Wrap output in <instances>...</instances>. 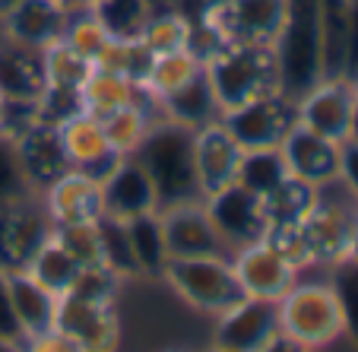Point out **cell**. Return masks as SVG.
<instances>
[{
  "instance_id": "1",
  "label": "cell",
  "mask_w": 358,
  "mask_h": 352,
  "mask_svg": "<svg viewBox=\"0 0 358 352\" xmlns=\"http://www.w3.org/2000/svg\"><path fill=\"white\" fill-rule=\"evenodd\" d=\"M136 162L146 169L149 181L156 188L159 210L203 200L194 165V130L159 118L143 146L136 149Z\"/></svg>"
},
{
  "instance_id": "2",
  "label": "cell",
  "mask_w": 358,
  "mask_h": 352,
  "mask_svg": "<svg viewBox=\"0 0 358 352\" xmlns=\"http://www.w3.org/2000/svg\"><path fill=\"white\" fill-rule=\"evenodd\" d=\"M279 92L301 99L314 83L324 80L320 67V0H289L279 35L273 38Z\"/></svg>"
},
{
  "instance_id": "3",
  "label": "cell",
  "mask_w": 358,
  "mask_h": 352,
  "mask_svg": "<svg viewBox=\"0 0 358 352\" xmlns=\"http://www.w3.org/2000/svg\"><path fill=\"white\" fill-rule=\"evenodd\" d=\"M203 70L210 76L222 111L279 92L273 45H225L219 55L203 64Z\"/></svg>"
},
{
  "instance_id": "4",
  "label": "cell",
  "mask_w": 358,
  "mask_h": 352,
  "mask_svg": "<svg viewBox=\"0 0 358 352\" xmlns=\"http://www.w3.org/2000/svg\"><path fill=\"white\" fill-rule=\"evenodd\" d=\"M162 276L171 283V289L196 311L222 314L235 302H241L244 292L235 276L231 258L206 254V258H171L165 264Z\"/></svg>"
},
{
  "instance_id": "5",
  "label": "cell",
  "mask_w": 358,
  "mask_h": 352,
  "mask_svg": "<svg viewBox=\"0 0 358 352\" xmlns=\"http://www.w3.org/2000/svg\"><path fill=\"white\" fill-rule=\"evenodd\" d=\"M279 327L285 337L298 339L311 352L343 337V311H339L330 283H301L298 279L279 298Z\"/></svg>"
},
{
  "instance_id": "6",
  "label": "cell",
  "mask_w": 358,
  "mask_h": 352,
  "mask_svg": "<svg viewBox=\"0 0 358 352\" xmlns=\"http://www.w3.org/2000/svg\"><path fill=\"white\" fill-rule=\"evenodd\" d=\"M231 140L241 149H264V146H279L292 127L298 124L295 99L282 92H270L260 99H250L244 105L222 111L219 118Z\"/></svg>"
},
{
  "instance_id": "7",
  "label": "cell",
  "mask_w": 358,
  "mask_h": 352,
  "mask_svg": "<svg viewBox=\"0 0 358 352\" xmlns=\"http://www.w3.org/2000/svg\"><path fill=\"white\" fill-rule=\"evenodd\" d=\"M55 225L41 210L38 194L0 206V270H26L35 251L51 238Z\"/></svg>"
},
{
  "instance_id": "8",
  "label": "cell",
  "mask_w": 358,
  "mask_h": 352,
  "mask_svg": "<svg viewBox=\"0 0 358 352\" xmlns=\"http://www.w3.org/2000/svg\"><path fill=\"white\" fill-rule=\"evenodd\" d=\"M295 111H298V124H304L314 134L327 136V140H336V143L349 140L352 124H355V111H358L352 80L333 76V80L314 83L295 102Z\"/></svg>"
},
{
  "instance_id": "9",
  "label": "cell",
  "mask_w": 358,
  "mask_h": 352,
  "mask_svg": "<svg viewBox=\"0 0 358 352\" xmlns=\"http://www.w3.org/2000/svg\"><path fill=\"white\" fill-rule=\"evenodd\" d=\"M231 267L244 295L266 302H279L301 276V270L289 258H282V251L273 248L266 238L231 251Z\"/></svg>"
},
{
  "instance_id": "10",
  "label": "cell",
  "mask_w": 358,
  "mask_h": 352,
  "mask_svg": "<svg viewBox=\"0 0 358 352\" xmlns=\"http://www.w3.org/2000/svg\"><path fill=\"white\" fill-rule=\"evenodd\" d=\"M203 204L210 210L213 223H216L222 241L229 244V251L266 238L270 219H266V210H264V197L244 190L241 184L231 181L225 188L213 190V194L203 197Z\"/></svg>"
},
{
  "instance_id": "11",
  "label": "cell",
  "mask_w": 358,
  "mask_h": 352,
  "mask_svg": "<svg viewBox=\"0 0 358 352\" xmlns=\"http://www.w3.org/2000/svg\"><path fill=\"white\" fill-rule=\"evenodd\" d=\"M55 327L64 330L83 352H115L121 339V324L111 302H92V298L64 292L57 298Z\"/></svg>"
},
{
  "instance_id": "12",
  "label": "cell",
  "mask_w": 358,
  "mask_h": 352,
  "mask_svg": "<svg viewBox=\"0 0 358 352\" xmlns=\"http://www.w3.org/2000/svg\"><path fill=\"white\" fill-rule=\"evenodd\" d=\"M159 219H162L169 258H206V254L231 258L229 244L222 241L203 200L165 206V210H159Z\"/></svg>"
},
{
  "instance_id": "13",
  "label": "cell",
  "mask_w": 358,
  "mask_h": 352,
  "mask_svg": "<svg viewBox=\"0 0 358 352\" xmlns=\"http://www.w3.org/2000/svg\"><path fill=\"white\" fill-rule=\"evenodd\" d=\"M279 330V302L244 295L219 314L213 346L225 352H260Z\"/></svg>"
},
{
  "instance_id": "14",
  "label": "cell",
  "mask_w": 358,
  "mask_h": 352,
  "mask_svg": "<svg viewBox=\"0 0 358 352\" xmlns=\"http://www.w3.org/2000/svg\"><path fill=\"white\" fill-rule=\"evenodd\" d=\"M289 0H229L206 13L225 45H273L285 20Z\"/></svg>"
},
{
  "instance_id": "15",
  "label": "cell",
  "mask_w": 358,
  "mask_h": 352,
  "mask_svg": "<svg viewBox=\"0 0 358 352\" xmlns=\"http://www.w3.org/2000/svg\"><path fill=\"white\" fill-rule=\"evenodd\" d=\"M70 20V7L61 0H20L0 16V35L3 41L41 51L51 41L64 38Z\"/></svg>"
},
{
  "instance_id": "16",
  "label": "cell",
  "mask_w": 358,
  "mask_h": 352,
  "mask_svg": "<svg viewBox=\"0 0 358 352\" xmlns=\"http://www.w3.org/2000/svg\"><path fill=\"white\" fill-rule=\"evenodd\" d=\"M38 200L55 229L76 223H99L105 216V210H101V184L76 169H70L67 175L48 184L38 194Z\"/></svg>"
},
{
  "instance_id": "17",
  "label": "cell",
  "mask_w": 358,
  "mask_h": 352,
  "mask_svg": "<svg viewBox=\"0 0 358 352\" xmlns=\"http://www.w3.org/2000/svg\"><path fill=\"white\" fill-rule=\"evenodd\" d=\"M57 134H61V146H64V153H67L70 169L95 178L99 184L105 181V178L111 175V169L124 159V156H115L108 149L101 121L95 115H89V111H76L73 118L57 124Z\"/></svg>"
},
{
  "instance_id": "18",
  "label": "cell",
  "mask_w": 358,
  "mask_h": 352,
  "mask_svg": "<svg viewBox=\"0 0 358 352\" xmlns=\"http://www.w3.org/2000/svg\"><path fill=\"white\" fill-rule=\"evenodd\" d=\"M101 210L117 223L146 216V213H159L156 188L149 181L146 169L136 162V156H124L111 169V175L101 181Z\"/></svg>"
},
{
  "instance_id": "19",
  "label": "cell",
  "mask_w": 358,
  "mask_h": 352,
  "mask_svg": "<svg viewBox=\"0 0 358 352\" xmlns=\"http://www.w3.org/2000/svg\"><path fill=\"white\" fill-rule=\"evenodd\" d=\"M279 149H282V159L289 165V175L314 184V188L333 181L339 171V143L314 134L304 124H295L285 134V140L279 143Z\"/></svg>"
},
{
  "instance_id": "20",
  "label": "cell",
  "mask_w": 358,
  "mask_h": 352,
  "mask_svg": "<svg viewBox=\"0 0 358 352\" xmlns=\"http://www.w3.org/2000/svg\"><path fill=\"white\" fill-rule=\"evenodd\" d=\"M238 159H241V146L219 121L194 130V165L203 197L235 181Z\"/></svg>"
},
{
  "instance_id": "21",
  "label": "cell",
  "mask_w": 358,
  "mask_h": 352,
  "mask_svg": "<svg viewBox=\"0 0 358 352\" xmlns=\"http://www.w3.org/2000/svg\"><path fill=\"white\" fill-rule=\"evenodd\" d=\"M13 143H16V153H20L22 171H26L29 184L35 188V194H41L51 181H57L61 175L70 171L67 153L61 146V134H57L55 124L38 121Z\"/></svg>"
},
{
  "instance_id": "22",
  "label": "cell",
  "mask_w": 358,
  "mask_h": 352,
  "mask_svg": "<svg viewBox=\"0 0 358 352\" xmlns=\"http://www.w3.org/2000/svg\"><path fill=\"white\" fill-rule=\"evenodd\" d=\"M80 99H83V111L95 115L99 121L127 108V105H159L156 99H149V92L140 83L127 80V76L115 73V70H101V67H92L89 80L80 89Z\"/></svg>"
},
{
  "instance_id": "23",
  "label": "cell",
  "mask_w": 358,
  "mask_h": 352,
  "mask_svg": "<svg viewBox=\"0 0 358 352\" xmlns=\"http://www.w3.org/2000/svg\"><path fill=\"white\" fill-rule=\"evenodd\" d=\"M159 115L171 124H181L187 130H200L206 124H216L222 118V105H219L216 92H213V83L203 70L200 76L181 86L178 92H171L169 99L159 102Z\"/></svg>"
},
{
  "instance_id": "24",
  "label": "cell",
  "mask_w": 358,
  "mask_h": 352,
  "mask_svg": "<svg viewBox=\"0 0 358 352\" xmlns=\"http://www.w3.org/2000/svg\"><path fill=\"white\" fill-rule=\"evenodd\" d=\"M7 286H10V298H13L16 321H20V327H22V339L55 327L57 298L61 295H55L51 289H45L41 283H35L26 270L7 273Z\"/></svg>"
},
{
  "instance_id": "25",
  "label": "cell",
  "mask_w": 358,
  "mask_h": 352,
  "mask_svg": "<svg viewBox=\"0 0 358 352\" xmlns=\"http://www.w3.org/2000/svg\"><path fill=\"white\" fill-rule=\"evenodd\" d=\"M41 92H45L41 51L13 45V41H0V95L35 102Z\"/></svg>"
},
{
  "instance_id": "26",
  "label": "cell",
  "mask_w": 358,
  "mask_h": 352,
  "mask_svg": "<svg viewBox=\"0 0 358 352\" xmlns=\"http://www.w3.org/2000/svg\"><path fill=\"white\" fill-rule=\"evenodd\" d=\"M349 10L352 0H320V67H324V80L345 76Z\"/></svg>"
},
{
  "instance_id": "27",
  "label": "cell",
  "mask_w": 358,
  "mask_h": 352,
  "mask_svg": "<svg viewBox=\"0 0 358 352\" xmlns=\"http://www.w3.org/2000/svg\"><path fill=\"white\" fill-rule=\"evenodd\" d=\"M289 165L282 159L279 146H264V149H241L235 171V184L257 197H270L279 184L289 181Z\"/></svg>"
},
{
  "instance_id": "28",
  "label": "cell",
  "mask_w": 358,
  "mask_h": 352,
  "mask_svg": "<svg viewBox=\"0 0 358 352\" xmlns=\"http://www.w3.org/2000/svg\"><path fill=\"white\" fill-rule=\"evenodd\" d=\"M159 105H127V108L115 111V115L101 118V130L115 156H136V149L149 136L152 124L162 115H156Z\"/></svg>"
},
{
  "instance_id": "29",
  "label": "cell",
  "mask_w": 358,
  "mask_h": 352,
  "mask_svg": "<svg viewBox=\"0 0 358 352\" xmlns=\"http://www.w3.org/2000/svg\"><path fill=\"white\" fill-rule=\"evenodd\" d=\"M203 73V61L194 55V51H175V55H159L149 64V73L143 80V89L149 92V99H169L171 92H178L181 86H187L194 76Z\"/></svg>"
},
{
  "instance_id": "30",
  "label": "cell",
  "mask_w": 358,
  "mask_h": 352,
  "mask_svg": "<svg viewBox=\"0 0 358 352\" xmlns=\"http://www.w3.org/2000/svg\"><path fill=\"white\" fill-rule=\"evenodd\" d=\"M127 238L130 248H134V258L140 273H149V276H162L165 264H169V248H165V232H162V219L159 213H146V216L127 219Z\"/></svg>"
},
{
  "instance_id": "31",
  "label": "cell",
  "mask_w": 358,
  "mask_h": 352,
  "mask_svg": "<svg viewBox=\"0 0 358 352\" xmlns=\"http://www.w3.org/2000/svg\"><path fill=\"white\" fill-rule=\"evenodd\" d=\"M26 273L35 279V283L45 286V289H51L55 295H64V292L73 286L76 273H80V264L70 258L67 248H64V244L55 238V232H51V238H48V241L35 251V258L29 260Z\"/></svg>"
},
{
  "instance_id": "32",
  "label": "cell",
  "mask_w": 358,
  "mask_h": 352,
  "mask_svg": "<svg viewBox=\"0 0 358 352\" xmlns=\"http://www.w3.org/2000/svg\"><path fill=\"white\" fill-rule=\"evenodd\" d=\"M92 67L95 64L86 61L80 51H73L64 38L41 48V73H45V86L51 89H83Z\"/></svg>"
},
{
  "instance_id": "33",
  "label": "cell",
  "mask_w": 358,
  "mask_h": 352,
  "mask_svg": "<svg viewBox=\"0 0 358 352\" xmlns=\"http://www.w3.org/2000/svg\"><path fill=\"white\" fill-rule=\"evenodd\" d=\"M86 10L111 38H140L146 20L152 16V0H95Z\"/></svg>"
},
{
  "instance_id": "34",
  "label": "cell",
  "mask_w": 358,
  "mask_h": 352,
  "mask_svg": "<svg viewBox=\"0 0 358 352\" xmlns=\"http://www.w3.org/2000/svg\"><path fill=\"white\" fill-rule=\"evenodd\" d=\"M140 41L149 48V55L159 57V55H175V51H184L190 41V20L181 16L175 10V3L165 10L152 7V16L146 20L140 32Z\"/></svg>"
},
{
  "instance_id": "35",
  "label": "cell",
  "mask_w": 358,
  "mask_h": 352,
  "mask_svg": "<svg viewBox=\"0 0 358 352\" xmlns=\"http://www.w3.org/2000/svg\"><path fill=\"white\" fill-rule=\"evenodd\" d=\"M314 200H317V188L308 181L289 178L285 184H279L270 197H264V210L270 225H285V223H301L311 213Z\"/></svg>"
},
{
  "instance_id": "36",
  "label": "cell",
  "mask_w": 358,
  "mask_h": 352,
  "mask_svg": "<svg viewBox=\"0 0 358 352\" xmlns=\"http://www.w3.org/2000/svg\"><path fill=\"white\" fill-rule=\"evenodd\" d=\"M149 64H152V55H149V48L140 38H108L105 48H101V55L95 57V67L115 70V73L140 83V86L149 73Z\"/></svg>"
},
{
  "instance_id": "37",
  "label": "cell",
  "mask_w": 358,
  "mask_h": 352,
  "mask_svg": "<svg viewBox=\"0 0 358 352\" xmlns=\"http://www.w3.org/2000/svg\"><path fill=\"white\" fill-rule=\"evenodd\" d=\"M330 270V289L339 302V311H343V333H349L352 343L358 346V260H336V264L327 267Z\"/></svg>"
},
{
  "instance_id": "38",
  "label": "cell",
  "mask_w": 358,
  "mask_h": 352,
  "mask_svg": "<svg viewBox=\"0 0 358 352\" xmlns=\"http://www.w3.org/2000/svg\"><path fill=\"white\" fill-rule=\"evenodd\" d=\"M99 235H101V260H105L108 270H115L121 279L140 273L136 258H134V248H130V238H127V225L111 219V216H101Z\"/></svg>"
},
{
  "instance_id": "39",
  "label": "cell",
  "mask_w": 358,
  "mask_h": 352,
  "mask_svg": "<svg viewBox=\"0 0 358 352\" xmlns=\"http://www.w3.org/2000/svg\"><path fill=\"white\" fill-rule=\"evenodd\" d=\"M108 38L111 35L101 29V22L95 20L89 10H70L67 29H64V41H67L73 51H80L86 61L95 64V57L101 55V48H105Z\"/></svg>"
},
{
  "instance_id": "40",
  "label": "cell",
  "mask_w": 358,
  "mask_h": 352,
  "mask_svg": "<svg viewBox=\"0 0 358 352\" xmlns=\"http://www.w3.org/2000/svg\"><path fill=\"white\" fill-rule=\"evenodd\" d=\"M55 238L67 248V254L80 267H99L101 260V235L99 223H76V225H61L55 229Z\"/></svg>"
},
{
  "instance_id": "41",
  "label": "cell",
  "mask_w": 358,
  "mask_h": 352,
  "mask_svg": "<svg viewBox=\"0 0 358 352\" xmlns=\"http://www.w3.org/2000/svg\"><path fill=\"white\" fill-rule=\"evenodd\" d=\"M32 194H35V188L29 184L26 171H22L16 143L0 134V206L22 200V197H32Z\"/></svg>"
},
{
  "instance_id": "42",
  "label": "cell",
  "mask_w": 358,
  "mask_h": 352,
  "mask_svg": "<svg viewBox=\"0 0 358 352\" xmlns=\"http://www.w3.org/2000/svg\"><path fill=\"white\" fill-rule=\"evenodd\" d=\"M117 283H121V276H117L115 270H108L105 264H99V267H80V273H76L73 286H70L67 292H73V295H83V298H92V302H115Z\"/></svg>"
},
{
  "instance_id": "43",
  "label": "cell",
  "mask_w": 358,
  "mask_h": 352,
  "mask_svg": "<svg viewBox=\"0 0 358 352\" xmlns=\"http://www.w3.org/2000/svg\"><path fill=\"white\" fill-rule=\"evenodd\" d=\"M76 111H83L80 89H51L45 86V92L38 95V118L45 124H64L67 118H73Z\"/></svg>"
},
{
  "instance_id": "44",
  "label": "cell",
  "mask_w": 358,
  "mask_h": 352,
  "mask_svg": "<svg viewBox=\"0 0 358 352\" xmlns=\"http://www.w3.org/2000/svg\"><path fill=\"white\" fill-rule=\"evenodd\" d=\"M22 352H83V349L64 330L51 327V330H41L35 337L22 339Z\"/></svg>"
},
{
  "instance_id": "45",
  "label": "cell",
  "mask_w": 358,
  "mask_h": 352,
  "mask_svg": "<svg viewBox=\"0 0 358 352\" xmlns=\"http://www.w3.org/2000/svg\"><path fill=\"white\" fill-rule=\"evenodd\" d=\"M336 178L358 197V140L349 136V140L339 143V171Z\"/></svg>"
},
{
  "instance_id": "46",
  "label": "cell",
  "mask_w": 358,
  "mask_h": 352,
  "mask_svg": "<svg viewBox=\"0 0 358 352\" xmlns=\"http://www.w3.org/2000/svg\"><path fill=\"white\" fill-rule=\"evenodd\" d=\"M0 337H7V339H22V327H20V321H16L13 298H10L7 273H3V270H0Z\"/></svg>"
},
{
  "instance_id": "47",
  "label": "cell",
  "mask_w": 358,
  "mask_h": 352,
  "mask_svg": "<svg viewBox=\"0 0 358 352\" xmlns=\"http://www.w3.org/2000/svg\"><path fill=\"white\" fill-rule=\"evenodd\" d=\"M358 73V0H352L349 10V45H345V80Z\"/></svg>"
},
{
  "instance_id": "48",
  "label": "cell",
  "mask_w": 358,
  "mask_h": 352,
  "mask_svg": "<svg viewBox=\"0 0 358 352\" xmlns=\"http://www.w3.org/2000/svg\"><path fill=\"white\" fill-rule=\"evenodd\" d=\"M260 352H311V349H304V346L298 343V339L285 337V333L279 330L276 337H273L270 343H266V346H264V349H260Z\"/></svg>"
},
{
  "instance_id": "49",
  "label": "cell",
  "mask_w": 358,
  "mask_h": 352,
  "mask_svg": "<svg viewBox=\"0 0 358 352\" xmlns=\"http://www.w3.org/2000/svg\"><path fill=\"white\" fill-rule=\"evenodd\" d=\"M345 258L358 260V219H355V225H352V232H349V248H345Z\"/></svg>"
},
{
  "instance_id": "50",
  "label": "cell",
  "mask_w": 358,
  "mask_h": 352,
  "mask_svg": "<svg viewBox=\"0 0 358 352\" xmlns=\"http://www.w3.org/2000/svg\"><path fill=\"white\" fill-rule=\"evenodd\" d=\"M0 352H22V339H7V337H0Z\"/></svg>"
},
{
  "instance_id": "51",
  "label": "cell",
  "mask_w": 358,
  "mask_h": 352,
  "mask_svg": "<svg viewBox=\"0 0 358 352\" xmlns=\"http://www.w3.org/2000/svg\"><path fill=\"white\" fill-rule=\"evenodd\" d=\"M225 3H229V0H203V10H206V13H213V10L225 7Z\"/></svg>"
},
{
  "instance_id": "52",
  "label": "cell",
  "mask_w": 358,
  "mask_h": 352,
  "mask_svg": "<svg viewBox=\"0 0 358 352\" xmlns=\"http://www.w3.org/2000/svg\"><path fill=\"white\" fill-rule=\"evenodd\" d=\"M95 0H67V7L70 10H86V7H92Z\"/></svg>"
},
{
  "instance_id": "53",
  "label": "cell",
  "mask_w": 358,
  "mask_h": 352,
  "mask_svg": "<svg viewBox=\"0 0 358 352\" xmlns=\"http://www.w3.org/2000/svg\"><path fill=\"white\" fill-rule=\"evenodd\" d=\"M16 3H20V0H0V16L7 13V10H10V7H16Z\"/></svg>"
},
{
  "instance_id": "54",
  "label": "cell",
  "mask_w": 358,
  "mask_h": 352,
  "mask_svg": "<svg viewBox=\"0 0 358 352\" xmlns=\"http://www.w3.org/2000/svg\"><path fill=\"white\" fill-rule=\"evenodd\" d=\"M352 136L358 140V111H355V124H352Z\"/></svg>"
},
{
  "instance_id": "55",
  "label": "cell",
  "mask_w": 358,
  "mask_h": 352,
  "mask_svg": "<svg viewBox=\"0 0 358 352\" xmlns=\"http://www.w3.org/2000/svg\"><path fill=\"white\" fill-rule=\"evenodd\" d=\"M352 89H355V99H358V73L352 76Z\"/></svg>"
},
{
  "instance_id": "56",
  "label": "cell",
  "mask_w": 358,
  "mask_h": 352,
  "mask_svg": "<svg viewBox=\"0 0 358 352\" xmlns=\"http://www.w3.org/2000/svg\"><path fill=\"white\" fill-rule=\"evenodd\" d=\"M0 118H3V95H0Z\"/></svg>"
},
{
  "instance_id": "57",
  "label": "cell",
  "mask_w": 358,
  "mask_h": 352,
  "mask_svg": "<svg viewBox=\"0 0 358 352\" xmlns=\"http://www.w3.org/2000/svg\"><path fill=\"white\" fill-rule=\"evenodd\" d=\"M210 352H225V349H216V346H213V349H210Z\"/></svg>"
},
{
  "instance_id": "58",
  "label": "cell",
  "mask_w": 358,
  "mask_h": 352,
  "mask_svg": "<svg viewBox=\"0 0 358 352\" xmlns=\"http://www.w3.org/2000/svg\"><path fill=\"white\" fill-rule=\"evenodd\" d=\"M169 352H187V349H169Z\"/></svg>"
},
{
  "instance_id": "59",
  "label": "cell",
  "mask_w": 358,
  "mask_h": 352,
  "mask_svg": "<svg viewBox=\"0 0 358 352\" xmlns=\"http://www.w3.org/2000/svg\"><path fill=\"white\" fill-rule=\"evenodd\" d=\"M61 3H67V0H61Z\"/></svg>"
}]
</instances>
